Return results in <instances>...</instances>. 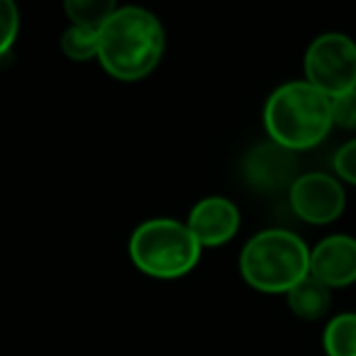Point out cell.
I'll use <instances>...</instances> for the list:
<instances>
[{
  "instance_id": "1",
  "label": "cell",
  "mask_w": 356,
  "mask_h": 356,
  "mask_svg": "<svg viewBox=\"0 0 356 356\" xmlns=\"http://www.w3.org/2000/svg\"><path fill=\"white\" fill-rule=\"evenodd\" d=\"M166 49L161 22L144 8H118L98 30V61L113 79L142 81Z\"/></svg>"
},
{
  "instance_id": "2",
  "label": "cell",
  "mask_w": 356,
  "mask_h": 356,
  "mask_svg": "<svg viewBox=\"0 0 356 356\" xmlns=\"http://www.w3.org/2000/svg\"><path fill=\"white\" fill-rule=\"evenodd\" d=\"M264 127L273 144L293 154L317 147L332 129L330 98L307 81L283 83L268 95Z\"/></svg>"
},
{
  "instance_id": "3",
  "label": "cell",
  "mask_w": 356,
  "mask_h": 356,
  "mask_svg": "<svg viewBox=\"0 0 356 356\" xmlns=\"http://www.w3.org/2000/svg\"><path fill=\"white\" fill-rule=\"evenodd\" d=\"M239 271L254 291L288 293L310 273V249L288 229H264L244 244Z\"/></svg>"
},
{
  "instance_id": "4",
  "label": "cell",
  "mask_w": 356,
  "mask_h": 356,
  "mask_svg": "<svg viewBox=\"0 0 356 356\" xmlns=\"http://www.w3.org/2000/svg\"><path fill=\"white\" fill-rule=\"evenodd\" d=\"M200 244L184 222L154 218L142 222L129 237V257L144 276L173 281L191 273L200 261Z\"/></svg>"
},
{
  "instance_id": "5",
  "label": "cell",
  "mask_w": 356,
  "mask_h": 356,
  "mask_svg": "<svg viewBox=\"0 0 356 356\" xmlns=\"http://www.w3.org/2000/svg\"><path fill=\"white\" fill-rule=\"evenodd\" d=\"M305 81L337 98L356 88V42L341 32H327L312 40L305 51Z\"/></svg>"
},
{
  "instance_id": "6",
  "label": "cell",
  "mask_w": 356,
  "mask_h": 356,
  "mask_svg": "<svg viewBox=\"0 0 356 356\" xmlns=\"http://www.w3.org/2000/svg\"><path fill=\"white\" fill-rule=\"evenodd\" d=\"M291 208L302 222L310 225H330L339 220L344 213L346 195L339 178L330 173H302L293 181L291 188Z\"/></svg>"
},
{
  "instance_id": "7",
  "label": "cell",
  "mask_w": 356,
  "mask_h": 356,
  "mask_svg": "<svg viewBox=\"0 0 356 356\" xmlns=\"http://www.w3.org/2000/svg\"><path fill=\"white\" fill-rule=\"evenodd\" d=\"M242 176L252 188L276 193V191L291 188L298 178V159L293 152L268 139L247 152L242 161Z\"/></svg>"
},
{
  "instance_id": "8",
  "label": "cell",
  "mask_w": 356,
  "mask_h": 356,
  "mask_svg": "<svg viewBox=\"0 0 356 356\" xmlns=\"http://www.w3.org/2000/svg\"><path fill=\"white\" fill-rule=\"evenodd\" d=\"M239 222H242V218H239V210L232 200L222 198V195H210V198L195 203L186 227L191 229L195 242L203 249L222 247L229 239H234V234L239 232Z\"/></svg>"
},
{
  "instance_id": "9",
  "label": "cell",
  "mask_w": 356,
  "mask_h": 356,
  "mask_svg": "<svg viewBox=\"0 0 356 356\" xmlns=\"http://www.w3.org/2000/svg\"><path fill=\"white\" fill-rule=\"evenodd\" d=\"M310 276L322 286L344 288L356 281V239L330 234L310 252Z\"/></svg>"
},
{
  "instance_id": "10",
  "label": "cell",
  "mask_w": 356,
  "mask_h": 356,
  "mask_svg": "<svg viewBox=\"0 0 356 356\" xmlns=\"http://www.w3.org/2000/svg\"><path fill=\"white\" fill-rule=\"evenodd\" d=\"M286 296H288V307H291V312L300 317V320H320L332 307L330 288L322 286L310 273H307L298 286H293Z\"/></svg>"
},
{
  "instance_id": "11",
  "label": "cell",
  "mask_w": 356,
  "mask_h": 356,
  "mask_svg": "<svg viewBox=\"0 0 356 356\" xmlns=\"http://www.w3.org/2000/svg\"><path fill=\"white\" fill-rule=\"evenodd\" d=\"M327 356H356V312L334 315L322 334Z\"/></svg>"
},
{
  "instance_id": "12",
  "label": "cell",
  "mask_w": 356,
  "mask_h": 356,
  "mask_svg": "<svg viewBox=\"0 0 356 356\" xmlns=\"http://www.w3.org/2000/svg\"><path fill=\"white\" fill-rule=\"evenodd\" d=\"M64 10L74 25L100 30L108 22V17L118 10V6H115L113 0H69Z\"/></svg>"
},
{
  "instance_id": "13",
  "label": "cell",
  "mask_w": 356,
  "mask_h": 356,
  "mask_svg": "<svg viewBox=\"0 0 356 356\" xmlns=\"http://www.w3.org/2000/svg\"><path fill=\"white\" fill-rule=\"evenodd\" d=\"M61 49L74 61L98 59V30L71 25L69 30L61 35Z\"/></svg>"
},
{
  "instance_id": "14",
  "label": "cell",
  "mask_w": 356,
  "mask_h": 356,
  "mask_svg": "<svg viewBox=\"0 0 356 356\" xmlns=\"http://www.w3.org/2000/svg\"><path fill=\"white\" fill-rule=\"evenodd\" d=\"M332 110V127L339 129H356V88L349 93H341L330 98Z\"/></svg>"
},
{
  "instance_id": "15",
  "label": "cell",
  "mask_w": 356,
  "mask_h": 356,
  "mask_svg": "<svg viewBox=\"0 0 356 356\" xmlns=\"http://www.w3.org/2000/svg\"><path fill=\"white\" fill-rule=\"evenodd\" d=\"M20 30V13L13 0H0V56L13 47Z\"/></svg>"
},
{
  "instance_id": "16",
  "label": "cell",
  "mask_w": 356,
  "mask_h": 356,
  "mask_svg": "<svg viewBox=\"0 0 356 356\" xmlns=\"http://www.w3.org/2000/svg\"><path fill=\"white\" fill-rule=\"evenodd\" d=\"M332 166H334V173L341 181L356 186V139H349V142L337 149Z\"/></svg>"
}]
</instances>
